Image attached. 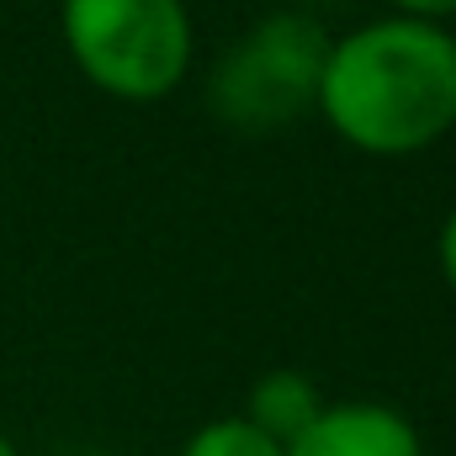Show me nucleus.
<instances>
[{
  "mask_svg": "<svg viewBox=\"0 0 456 456\" xmlns=\"http://www.w3.org/2000/svg\"><path fill=\"white\" fill-rule=\"evenodd\" d=\"M319 117L361 154L403 159L456 127V37L446 21L377 16L330 37Z\"/></svg>",
  "mask_w": 456,
  "mask_h": 456,
  "instance_id": "1",
  "label": "nucleus"
},
{
  "mask_svg": "<svg viewBox=\"0 0 456 456\" xmlns=\"http://www.w3.org/2000/svg\"><path fill=\"white\" fill-rule=\"evenodd\" d=\"M330 32L308 11H271L249 21L208 75V112L233 133H287L319 112Z\"/></svg>",
  "mask_w": 456,
  "mask_h": 456,
  "instance_id": "2",
  "label": "nucleus"
},
{
  "mask_svg": "<svg viewBox=\"0 0 456 456\" xmlns=\"http://www.w3.org/2000/svg\"><path fill=\"white\" fill-rule=\"evenodd\" d=\"M75 69L112 102H165L191 69L186 0H59Z\"/></svg>",
  "mask_w": 456,
  "mask_h": 456,
  "instance_id": "3",
  "label": "nucleus"
},
{
  "mask_svg": "<svg viewBox=\"0 0 456 456\" xmlns=\"http://www.w3.org/2000/svg\"><path fill=\"white\" fill-rule=\"evenodd\" d=\"M287 456H425V441L414 430V419L393 403L377 398H345V403H324L314 414L308 430H297Z\"/></svg>",
  "mask_w": 456,
  "mask_h": 456,
  "instance_id": "4",
  "label": "nucleus"
},
{
  "mask_svg": "<svg viewBox=\"0 0 456 456\" xmlns=\"http://www.w3.org/2000/svg\"><path fill=\"white\" fill-rule=\"evenodd\" d=\"M324 403H330V398L319 393V382H314L308 371L276 366V371H260V377H255V387H249V398H244V419H249L255 430H265L271 441L287 446L297 430L314 425V414H319Z\"/></svg>",
  "mask_w": 456,
  "mask_h": 456,
  "instance_id": "5",
  "label": "nucleus"
},
{
  "mask_svg": "<svg viewBox=\"0 0 456 456\" xmlns=\"http://www.w3.org/2000/svg\"><path fill=\"white\" fill-rule=\"evenodd\" d=\"M181 456H287V452H281V441L255 430L244 414H228V419H208L202 430H191Z\"/></svg>",
  "mask_w": 456,
  "mask_h": 456,
  "instance_id": "6",
  "label": "nucleus"
},
{
  "mask_svg": "<svg viewBox=\"0 0 456 456\" xmlns=\"http://www.w3.org/2000/svg\"><path fill=\"white\" fill-rule=\"evenodd\" d=\"M436 255H441V276H446V287L456 292V208L446 213V224H441V239H436Z\"/></svg>",
  "mask_w": 456,
  "mask_h": 456,
  "instance_id": "7",
  "label": "nucleus"
},
{
  "mask_svg": "<svg viewBox=\"0 0 456 456\" xmlns=\"http://www.w3.org/2000/svg\"><path fill=\"white\" fill-rule=\"evenodd\" d=\"M387 5L403 16H425V21H452L456 16V0H387Z\"/></svg>",
  "mask_w": 456,
  "mask_h": 456,
  "instance_id": "8",
  "label": "nucleus"
},
{
  "mask_svg": "<svg viewBox=\"0 0 456 456\" xmlns=\"http://www.w3.org/2000/svg\"><path fill=\"white\" fill-rule=\"evenodd\" d=\"M0 456H21V452H16V441H11L5 430H0Z\"/></svg>",
  "mask_w": 456,
  "mask_h": 456,
  "instance_id": "9",
  "label": "nucleus"
}]
</instances>
